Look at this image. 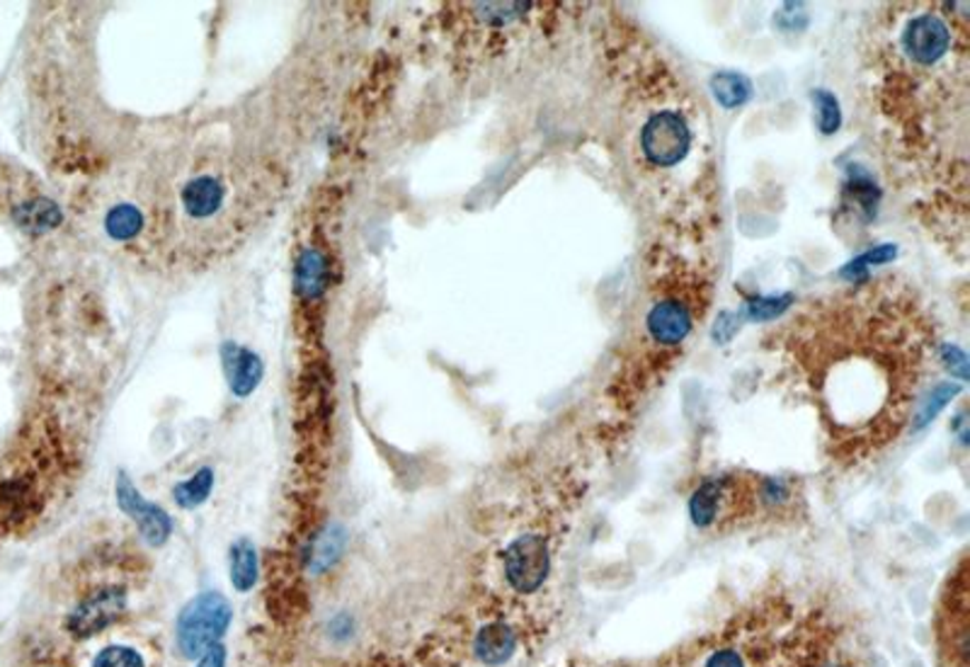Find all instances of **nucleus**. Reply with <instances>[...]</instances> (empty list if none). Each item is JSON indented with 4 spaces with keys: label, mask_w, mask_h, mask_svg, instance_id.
I'll return each instance as SVG.
<instances>
[{
    "label": "nucleus",
    "mask_w": 970,
    "mask_h": 667,
    "mask_svg": "<svg viewBox=\"0 0 970 667\" xmlns=\"http://www.w3.org/2000/svg\"><path fill=\"white\" fill-rule=\"evenodd\" d=\"M786 350L832 430L876 444L908 418L934 357V337L912 294L885 277L805 311Z\"/></svg>",
    "instance_id": "nucleus-1"
},
{
    "label": "nucleus",
    "mask_w": 970,
    "mask_h": 667,
    "mask_svg": "<svg viewBox=\"0 0 970 667\" xmlns=\"http://www.w3.org/2000/svg\"><path fill=\"white\" fill-rule=\"evenodd\" d=\"M626 127L638 178L667 212H699L708 195V127L677 78L655 68L626 100Z\"/></svg>",
    "instance_id": "nucleus-2"
},
{
    "label": "nucleus",
    "mask_w": 970,
    "mask_h": 667,
    "mask_svg": "<svg viewBox=\"0 0 970 667\" xmlns=\"http://www.w3.org/2000/svg\"><path fill=\"white\" fill-rule=\"evenodd\" d=\"M706 306L704 279L694 272L660 269L653 282L648 311L644 318V337L655 350H677L696 331Z\"/></svg>",
    "instance_id": "nucleus-3"
},
{
    "label": "nucleus",
    "mask_w": 970,
    "mask_h": 667,
    "mask_svg": "<svg viewBox=\"0 0 970 667\" xmlns=\"http://www.w3.org/2000/svg\"><path fill=\"white\" fill-rule=\"evenodd\" d=\"M231 624V602L222 592H202L177 617V648L187 660H197L222 644Z\"/></svg>",
    "instance_id": "nucleus-4"
},
{
    "label": "nucleus",
    "mask_w": 970,
    "mask_h": 667,
    "mask_svg": "<svg viewBox=\"0 0 970 667\" xmlns=\"http://www.w3.org/2000/svg\"><path fill=\"white\" fill-rule=\"evenodd\" d=\"M502 568L512 590L522 595L537 592L546 582V578H549V570H551L549 541L537 532L519 534L515 541L508 543V549H504Z\"/></svg>",
    "instance_id": "nucleus-5"
},
{
    "label": "nucleus",
    "mask_w": 970,
    "mask_h": 667,
    "mask_svg": "<svg viewBox=\"0 0 970 667\" xmlns=\"http://www.w3.org/2000/svg\"><path fill=\"white\" fill-rule=\"evenodd\" d=\"M127 607H129V597L125 588H117V585H102V588L90 590L84 600L71 609V615L66 619V629L74 638H90L117 624L119 617L127 611Z\"/></svg>",
    "instance_id": "nucleus-6"
},
{
    "label": "nucleus",
    "mask_w": 970,
    "mask_h": 667,
    "mask_svg": "<svg viewBox=\"0 0 970 667\" xmlns=\"http://www.w3.org/2000/svg\"><path fill=\"white\" fill-rule=\"evenodd\" d=\"M941 648L951 658V667H968L970 648V621H968V578L966 570L959 576V588L953 585L951 605L941 619Z\"/></svg>",
    "instance_id": "nucleus-7"
},
{
    "label": "nucleus",
    "mask_w": 970,
    "mask_h": 667,
    "mask_svg": "<svg viewBox=\"0 0 970 667\" xmlns=\"http://www.w3.org/2000/svg\"><path fill=\"white\" fill-rule=\"evenodd\" d=\"M117 500H119V508L125 510L136 524H139L144 539L151 543V547H163V543L170 539L173 532L170 517L158 506H154V502L144 500L139 496V490L134 488V483L125 473H119L117 479Z\"/></svg>",
    "instance_id": "nucleus-8"
},
{
    "label": "nucleus",
    "mask_w": 970,
    "mask_h": 667,
    "mask_svg": "<svg viewBox=\"0 0 970 667\" xmlns=\"http://www.w3.org/2000/svg\"><path fill=\"white\" fill-rule=\"evenodd\" d=\"M222 355H224V372L228 376L231 391H234L238 399L251 396V393L257 389L259 379H263V362H259V357L253 355V352L243 350L234 343L224 345Z\"/></svg>",
    "instance_id": "nucleus-9"
},
{
    "label": "nucleus",
    "mask_w": 970,
    "mask_h": 667,
    "mask_svg": "<svg viewBox=\"0 0 970 667\" xmlns=\"http://www.w3.org/2000/svg\"><path fill=\"white\" fill-rule=\"evenodd\" d=\"M517 648V636L510 629L508 624L502 621H493L486 624L481 631L476 634L473 641V650L481 663L486 665H502L512 658V653Z\"/></svg>",
    "instance_id": "nucleus-10"
},
{
    "label": "nucleus",
    "mask_w": 970,
    "mask_h": 667,
    "mask_svg": "<svg viewBox=\"0 0 970 667\" xmlns=\"http://www.w3.org/2000/svg\"><path fill=\"white\" fill-rule=\"evenodd\" d=\"M224 197H226L224 183L207 175V178H197L185 187L183 204L193 219H207V216L218 212V207L224 204Z\"/></svg>",
    "instance_id": "nucleus-11"
},
{
    "label": "nucleus",
    "mask_w": 970,
    "mask_h": 667,
    "mask_svg": "<svg viewBox=\"0 0 970 667\" xmlns=\"http://www.w3.org/2000/svg\"><path fill=\"white\" fill-rule=\"evenodd\" d=\"M231 582L238 592H251L257 582V551L248 539H238L228 551Z\"/></svg>",
    "instance_id": "nucleus-12"
},
{
    "label": "nucleus",
    "mask_w": 970,
    "mask_h": 667,
    "mask_svg": "<svg viewBox=\"0 0 970 667\" xmlns=\"http://www.w3.org/2000/svg\"><path fill=\"white\" fill-rule=\"evenodd\" d=\"M12 219L18 222V226L32 230V234H42V230H49L61 222V212L53 202L37 197L20 202V207L12 212Z\"/></svg>",
    "instance_id": "nucleus-13"
},
{
    "label": "nucleus",
    "mask_w": 970,
    "mask_h": 667,
    "mask_svg": "<svg viewBox=\"0 0 970 667\" xmlns=\"http://www.w3.org/2000/svg\"><path fill=\"white\" fill-rule=\"evenodd\" d=\"M296 287L306 298H319L325 290V257L319 248H308L296 263Z\"/></svg>",
    "instance_id": "nucleus-14"
},
{
    "label": "nucleus",
    "mask_w": 970,
    "mask_h": 667,
    "mask_svg": "<svg viewBox=\"0 0 970 667\" xmlns=\"http://www.w3.org/2000/svg\"><path fill=\"white\" fill-rule=\"evenodd\" d=\"M712 90H714V98L718 100V105L726 107V110L743 107L749 98H753V86H749V80L741 73H733V71L716 73L712 78Z\"/></svg>",
    "instance_id": "nucleus-15"
},
{
    "label": "nucleus",
    "mask_w": 970,
    "mask_h": 667,
    "mask_svg": "<svg viewBox=\"0 0 970 667\" xmlns=\"http://www.w3.org/2000/svg\"><path fill=\"white\" fill-rule=\"evenodd\" d=\"M107 234L115 241H131L141 234L144 228V214L134 207V204H117V207L107 214Z\"/></svg>",
    "instance_id": "nucleus-16"
},
{
    "label": "nucleus",
    "mask_w": 970,
    "mask_h": 667,
    "mask_svg": "<svg viewBox=\"0 0 970 667\" xmlns=\"http://www.w3.org/2000/svg\"><path fill=\"white\" fill-rule=\"evenodd\" d=\"M212 485H214V473H212V469H199L193 479L189 481H185V483H180L175 488V502L180 508H185V510H193V508H199L204 500L209 498V493H212Z\"/></svg>",
    "instance_id": "nucleus-17"
},
{
    "label": "nucleus",
    "mask_w": 970,
    "mask_h": 667,
    "mask_svg": "<svg viewBox=\"0 0 970 667\" xmlns=\"http://www.w3.org/2000/svg\"><path fill=\"white\" fill-rule=\"evenodd\" d=\"M92 667H146L144 656L129 646H107L92 660Z\"/></svg>",
    "instance_id": "nucleus-18"
},
{
    "label": "nucleus",
    "mask_w": 970,
    "mask_h": 667,
    "mask_svg": "<svg viewBox=\"0 0 970 667\" xmlns=\"http://www.w3.org/2000/svg\"><path fill=\"white\" fill-rule=\"evenodd\" d=\"M813 100H815V107H817L820 131H823V134L837 131L840 129V121H842V112H840V105H837L835 95L827 92V90H815L813 92Z\"/></svg>",
    "instance_id": "nucleus-19"
},
{
    "label": "nucleus",
    "mask_w": 970,
    "mask_h": 667,
    "mask_svg": "<svg viewBox=\"0 0 970 667\" xmlns=\"http://www.w3.org/2000/svg\"><path fill=\"white\" fill-rule=\"evenodd\" d=\"M337 556H340V537L335 532L333 534H325V537H321L311 547V551H308V566L313 570H323V568L331 566Z\"/></svg>",
    "instance_id": "nucleus-20"
},
{
    "label": "nucleus",
    "mask_w": 970,
    "mask_h": 667,
    "mask_svg": "<svg viewBox=\"0 0 970 667\" xmlns=\"http://www.w3.org/2000/svg\"><path fill=\"white\" fill-rule=\"evenodd\" d=\"M788 304H791V296L757 298V302L749 304V316L753 318H774V316H778V313H784Z\"/></svg>",
    "instance_id": "nucleus-21"
},
{
    "label": "nucleus",
    "mask_w": 970,
    "mask_h": 667,
    "mask_svg": "<svg viewBox=\"0 0 970 667\" xmlns=\"http://www.w3.org/2000/svg\"><path fill=\"white\" fill-rule=\"evenodd\" d=\"M956 391V386H949V384H941V386H937L934 389V393H932V399H929L927 403H924V408H922V413H920V420H918V425H924L929 418H934V413L939 411L941 405H944L947 401H949V396L951 393Z\"/></svg>",
    "instance_id": "nucleus-22"
},
{
    "label": "nucleus",
    "mask_w": 970,
    "mask_h": 667,
    "mask_svg": "<svg viewBox=\"0 0 970 667\" xmlns=\"http://www.w3.org/2000/svg\"><path fill=\"white\" fill-rule=\"evenodd\" d=\"M224 665H226V646L216 644L214 648L204 653L197 667H224Z\"/></svg>",
    "instance_id": "nucleus-23"
},
{
    "label": "nucleus",
    "mask_w": 970,
    "mask_h": 667,
    "mask_svg": "<svg viewBox=\"0 0 970 667\" xmlns=\"http://www.w3.org/2000/svg\"><path fill=\"white\" fill-rule=\"evenodd\" d=\"M706 667H743V658L735 650H718L706 663Z\"/></svg>",
    "instance_id": "nucleus-24"
}]
</instances>
